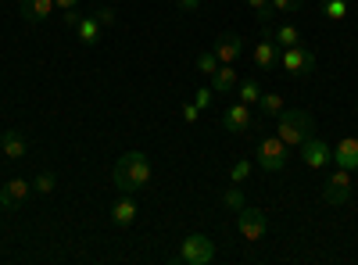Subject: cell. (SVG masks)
<instances>
[{
	"label": "cell",
	"mask_w": 358,
	"mask_h": 265,
	"mask_svg": "<svg viewBox=\"0 0 358 265\" xmlns=\"http://www.w3.org/2000/svg\"><path fill=\"white\" fill-rule=\"evenodd\" d=\"M111 180H115L118 194H136L143 187H151V162H147L143 151H126L122 158L115 162Z\"/></svg>",
	"instance_id": "cell-1"
},
{
	"label": "cell",
	"mask_w": 358,
	"mask_h": 265,
	"mask_svg": "<svg viewBox=\"0 0 358 265\" xmlns=\"http://www.w3.org/2000/svg\"><path fill=\"white\" fill-rule=\"evenodd\" d=\"M276 136L290 147V151H297L308 136H315V119L305 108H283L276 115Z\"/></svg>",
	"instance_id": "cell-2"
},
{
	"label": "cell",
	"mask_w": 358,
	"mask_h": 265,
	"mask_svg": "<svg viewBox=\"0 0 358 265\" xmlns=\"http://www.w3.org/2000/svg\"><path fill=\"white\" fill-rule=\"evenodd\" d=\"M287 155H290V147L276 136V133H265L258 140V165L265 172H283L287 169Z\"/></svg>",
	"instance_id": "cell-3"
},
{
	"label": "cell",
	"mask_w": 358,
	"mask_h": 265,
	"mask_svg": "<svg viewBox=\"0 0 358 265\" xmlns=\"http://www.w3.org/2000/svg\"><path fill=\"white\" fill-rule=\"evenodd\" d=\"M280 65H283V72H287V76L305 79V76H312V72H315V54H312L308 47H301V43H294V47H283Z\"/></svg>",
	"instance_id": "cell-4"
},
{
	"label": "cell",
	"mask_w": 358,
	"mask_h": 265,
	"mask_svg": "<svg viewBox=\"0 0 358 265\" xmlns=\"http://www.w3.org/2000/svg\"><path fill=\"white\" fill-rule=\"evenodd\" d=\"M215 258V244L204 237V233H190V237L179 244V262L183 265H208Z\"/></svg>",
	"instance_id": "cell-5"
},
{
	"label": "cell",
	"mask_w": 358,
	"mask_h": 265,
	"mask_svg": "<svg viewBox=\"0 0 358 265\" xmlns=\"http://www.w3.org/2000/svg\"><path fill=\"white\" fill-rule=\"evenodd\" d=\"M322 201L334 204V208H341V204L351 201V172H348V169H337V172L326 176V183H322Z\"/></svg>",
	"instance_id": "cell-6"
},
{
	"label": "cell",
	"mask_w": 358,
	"mask_h": 265,
	"mask_svg": "<svg viewBox=\"0 0 358 265\" xmlns=\"http://www.w3.org/2000/svg\"><path fill=\"white\" fill-rule=\"evenodd\" d=\"M236 229H241V241L258 244L265 237V229H268V219L258 208H241V212H236Z\"/></svg>",
	"instance_id": "cell-7"
},
{
	"label": "cell",
	"mask_w": 358,
	"mask_h": 265,
	"mask_svg": "<svg viewBox=\"0 0 358 265\" xmlns=\"http://www.w3.org/2000/svg\"><path fill=\"white\" fill-rule=\"evenodd\" d=\"M297 151H301V162L308 169H326V165L334 162V147L326 143V140H319V136H308L301 147H297Z\"/></svg>",
	"instance_id": "cell-8"
},
{
	"label": "cell",
	"mask_w": 358,
	"mask_h": 265,
	"mask_svg": "<svg viewBox=\"0 0 358 265\" xmlns=\"http://www.w3.org/2000/svg\"><path fill=\"white\" fill-rule=\"evenodd\" d=\"M255 122H258L255 111H251V104H244V101L229 104L226 115H222V129H226V133H248Z\"/></svg>",
	"instance_id": "cell-9"
},
{
	"label": "cell",
	"mask_w": 358,
	"mask_h": 265,
	"mask_svg": "<svg viewBox=\"0 0 358 265\" xmlns=\"http://www.w3.org/2000/svg\"><path fill=\"white\" fill-rule=\"evenodd\" d=\"M29 197V183L25 180H8L4 187H0V208L4 212H18L22 204Z\"/></svg>",
	"instance_id": "cell-10"
},
{
	"label": "cell",
	"mask_w": 358,
	"mask_h": 265,
	"mask_svg": "<svg viewBox=\"0 0 358 265\" xmlns=\"http://www.w3.org/2000/svg\"><path fill=\"white\" fill-rule=\"evenodd\" d=\"M215 57L222 65H236L241 62V54H244V43H241V36H233V33H222L219 40H215Z\"/></svg>",
	"instance_id": "cell-11"
},
{
	"label": "cell",
	"mask_w": 358,
	"mask_h": 265,
	"mask_svg": "<svg viewBox=\"0 0 358 265\" xmlns=\"http://www.w3.org/2000/svg\"><path fill=\"white\" fill-rule=\"evenodd\" d=\"M334 165L337 169H358V140L355 136H344L337 147H334Z\"/></svg>",
	"instance_id": "cell-12"
},
{
	"label": "cell",
	"mask_w": 358,
	"mask_h": 265,
	"mask_svg": "<svg viewBox=\"0 0 358 265\" xmlns=\"http://www.w3.org/2000/svg\"><path fill=\"white\" fill-rule=\"evenodd\" d=\"M18 11L25 22L36 25V22H47L50 11H57V8H54V0H18Z\"/></svg>",
	"instance_id": "cell-13"
},
{
	"label": "cell",
	"mask_w": 358,
	"mask_h": 265,
	"mask_svg": "<svg viewBox=\"0 0 358 265\" xmlns=\"http://www.w3.org/2000/svg\"><path fill=\"white\" fill-rule=\"evenodd\" d=\"M136 212H140V208H136L133 194H122V197L115 201V208H111V222L126 229V226H133V222H136Z\"/></svg>",
	"instance_id": "cell-14"
},
{
	"label": "cell",
	"mask_w": 358,
	"mask_h": 265,
	"mask_svg": "<svg viewBox=\"0 0 358 265\" xmlns=\"http://www.w3.org/2000/svg\"><path fill=\"white\" fill-rule=\"evenodd\" d=\"M212 90L215 94H236V65H219L212 72Z\"/></svg>",
	"instance_id": "cell-15"
},
{
	"label": "cell",
	"mask_w": 358,
	"mask_h": 265,
	"mask_svg": "<svg viewBox=\"0 0 358 265\" xmlns=\"http://www.w3.org/2000/svg\"><path fill=\"white\" fill-rule=\"evenodd\" d=\"M0 151H4L11 162H18V158H25V151H29V147H25V136L18 133V129H8L4 136H0Z\"/></svg>",
	"instance_id": "cell-16"
},
{
	"label": "cell",
	"mask_w": 358,
	"mask_h": 265,
	"mask_svg": "<svg viewBox=\"0 0 358 265\" xmlns=\"http://www.w3.org/2000/svg\"><path fill=\"white\" fill-rule=\"evenodd\" d=\"M76 36H79L83 47H94V43L101 40V22H97L94 15H83V22L76 25Z\"/></svg>",
	"instance_id": "cell-17"
},
{
	"label": "cell",
	"mask_w": 358,
	"mask_h": 265,
	"mask_svg": "<svg viewBox=\"0 0 358 265\" xmlns=\"http://www.w3.org/2000/svg\"><path fill=\"white\" fill-rule=\"evenodd\" d=\"M265 36L273 40L276 47H294V43H301V33H297L294 25H268Z\"/></svg>",
	"instance_id": "cell-18"
},
{
	"label": "cell",
	"mask_w": 358,
	"mask_h": 265,
	"mask_svg": "<svg viewBox=\"0 0 358 265\" xmlns=\"http://www.w3.org/2000/svg\"><path fill=\"white\" fill-rule=\"evenodd\" d=\"M255 65H258V69H273V65H280V47L268 40V36L255 47Z\"/></svg>",
	"instance_id": "cell-19"
},
{
	"label": "cell",
	"mask_w": 358,
	"mask_h": 265,
	"mask_svg": "<svg viewBox=\"0 0 358 265\" xmlns=\"http://www.w3.org/2000/svg\"><path fill=\"white\" fill-rule=\"evenodd\" d=\"M248 8L255 11V18H258L262 29L276 25V8H273V0H248Z\"/></svg>",
	"instance_id": "cell-20"
},
{
	"label": "cell",
	"mask_w": 358,
	"mask_h": 265,
	"mask_svg": "<svg viewBox=\"0 0 358 265\" xmlns=\"http://www.w3.org/2000/svg\"><path fill=\"white\" fill-rule=\"evenodd\" d=\"M262 97V83L258 79H244V83H236V101H244V104H258Z\"/></svg>",
	"instance_id": "cell-21"
},
{
	"label": "cell",
	"mask_w": 358,
	"mask_h": 265,
	"mask_svg": "<svg viewBox=\"0 0 358 265\" xmlns=\"http://www.w3.org/2000/svg\"><path fill=\"white\" fill-rule=\"evenodd\" d=\"M258 108H262V119H276V115L283 111V97L280 94H262Z\"/></svg>",
	"instance_id": "cell-22"
},
{
	"label": "cell",
	"mask_w": 358,
	"mask_h": 265,
	"mask_svg": "<svg viewBox=\"0 0 358 265\" xmlns=\"http://www.w3.org/2000/svg\"><path fill=\"white\" fill-rule=\"evenodd\" d=\"M348 0H322V15L330 18V22H341V18H348Z\"/></svg>",
	"instance_id": "cell-23"
},
{
	"label": "cell",
	"mask_w": 358,
	"mask_h": 265,
	"mask_svg": "<svg viewBox=\"0 0 358 265\" xmlns=\"http://www.w3.org/2000/svg\"><path fill=\"white\" fill-rule=\"evenodd\" d=\"M219 65H222V62L215 57V50H201V54H197V72H204L208 79H212V72H215Z\"/></svg>",
	"instance_id": "cell-24"
},
{
	"label": "cell",
	"mask_w": 358,
	"mask_h": 265,
	"mask_svg": "<svg viewBox=\"0 0 358 265\" xmlns=\"http://www.w3.org/2000/svg\"><path fill=\"white\" fill-rule=\"evenodd\" d=\"M222 204L229 212H241V208H248V201H244V190L241 187H229L226 194H222Z\"/></svg>",
	"instance_id": "cell-25"
},
{
	"label": "cell",
	"mask_w": 358,
	"mask_h": 265,
	"mask_svg": "<svg viewBox=\"0 0 358 265\" xmlns=\"http://www.w3.org/2000/svg\"><path fill=\"white\" fill-rule=\"evenodd\" d=\"M248 176H251V162H244V158L233 162V169H229V180H233V183H244Z\"/></svg>",
	"instance_id": "cell-26"
},
{
	"label": "cell",
	"mask_w": 358,
	"mask_h": 265,
	"mask_svg": "<svg viewBox=\"0 0 358 265\" xmlns=\"http://www.w3.org/2000/svg\"><path fill=\"white\" fill-rule=\"evenodd\" d=\"M57 180H54V172H40L36 176V194H54Z\"/></svg>",
	"instance_id": "cell-27"
},
{
	"label": "cell",
	"mask_w": 358,
	"mask_h": 265,
	"mask_svg": "<svg viewBox=\"0 0 358 265\" xmlns=\"http://www.w3.org/2000/svg\"><path fill=\"white\" fill-rule=\"evenodd\" d=\"M301 4H305V0H273L276 15H294V11H301Z\"/></svg>",
	"instance_id": "cell-28"
},
{
	"label": "cell",
	"mask_w": 358,
	"mask_h": 265,
	"mask_svg": "<svg viewBox=\"0 0 358 265\" xmlns=\"http://www.w3.org/2000/svg\"><path fill=\"white\" fill-rule=\"evenodd\" d=\"M194 97H197L194 104H197V108L204 111V108H212V97H215V90H212V86H201V90H197Z\"/></svg>",
	"instance_id": "cell-29"
},
{
	"label": "cell",
	"mask_w": 358,
	"mask_h": 265,
	"mask_svg": "<svg viewBox=\"0 0 358 265\" xmlns=\"http://www.w3.org/2000/svg\"><path fill=\"white\" fill-rule=\"evenodd\" d=\"M94 18H97L101 25H111V22H115V8H97V11H94Z\"/></svg>",
	"instance_id": "cell-30"
},
{
	"label": "cell",
	"mask_w": 358,
	"mask_h": 265,
	"mask_svg": "<svg viewBox=\"0 0 358 265\" xmlns=\"http://www.w3.org/2000/svg\"><path fill=\"white\" fill-rule=\"evenodd\" d=\"M176 8H179V11H187V15H194V11L201 8V0H176Z\"/></svg>",
	"instance_id": "cell-31"
},
{
	"label": "cell",
	"mask_w": 358,
	"mask_h": 265,
	"mask_svg": "<svg viewBox=\"0 0 358 265\" xmlns=\"http://www.w3.org/2000/svg\"><path fill=\"white\" fill-rule=\"evenodd\" d=\"M183 119H187V122H197V119H201V108H197V104H183Z\"/></svg>",
	"instance_id": "cell-32"
},
{
	"label": "cell",
	"mask_w": 358,
	"mask_h": 265,
	"mask_svg": "<svg viewBox=\"0 0 358 265\" xmlns=\"http://www.w3.org/2000/svg\"><path fill=\"white\" fill-rule=\"evenodd\" d=\"M79 22H83V15H79L76 8H72V11H65V25H69V29H76Z\"/></svg>",
	"instance_id": "cell-33"
},
{
	"label": "cell",
	"mask_w": 358,
	"mask_h": 265,
	"mask_svg": "<svg viewBox=\"0 0 358 265\" xmlns=\"http://www.w3.org/2000/svg\"><path fill=\"white\" fill-rule=\"evenodd\" d=\"M54 8L57 11H72V8H79V0H54Z\"/></svg>",
	"instance_id": "cell-34"
}]
</instances>
